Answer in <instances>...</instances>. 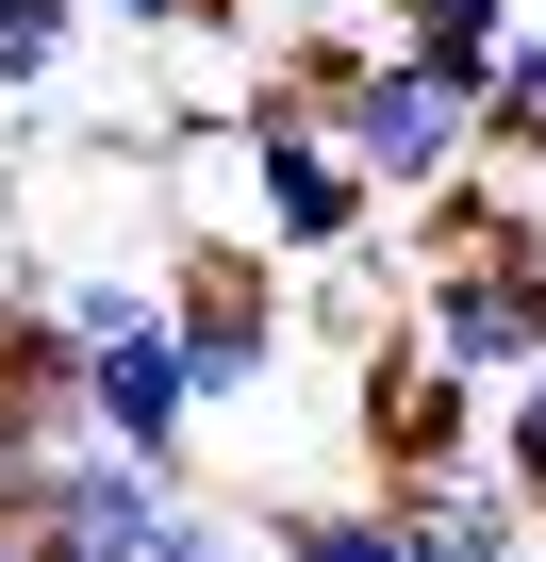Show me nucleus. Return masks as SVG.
Wrapping results in <instances>:
<instances>
[{
    "label": "nucleus",
    "instance_id": "20e7f679",
    "mask_svg": "<svg viewBox=\"0 0 546 562\" xmlns=\"http://www.w3.org/2000/svg\"><path fill=\"white\" fill-rule=\"evenodd\" d=\"M497 381H464V364H431L414 348V315L365 348V463H381V496H431V480H480V414Z\"/></svg>",
    "mask_w": 546,
    "mask_h": 562
},
{
    "label": "nucleus",
    "instance_id": "f8f14e48",
    "mask_svg": "<svg viewBox=\"0 0 546 562\" xmlns=\"http://www.w3.org/2000/svg\"><path fill=\"white\" fill-rule=\"evenodd\" d=\"M480 480H497L513 513H546V364H530V381H497V430H480Z\"/></svg>",
    "mask_w": 546,
    "mask_h": 562
},
{
    "label": "nucleus",
    "instance_id": "9b49d317",
    "mask_svg": "<svg viewBox=\"0 0 546 562\" xmlns=\"http://www.w3.org/2000/svg\"><path fill=\"white\" fill-rule=\"evenodd\" d=\"M282 562H414V529H398V496H315V513H282Z\"/></svg>",
    "mask_w": 546,
    "mask_h": 562
},
{
    "label": "nucleus",
    "instance_id": "f257e3e1",
    "mask_svg": "<svg viewBox=\"0 0 546 562\" xmlns=\"http://www.w3.org/2000/svg\"><path fill=\"white\" fill-rule=\"evenodd\" d=\"M332 149L365 166V199H381V215H414L431 182H464V166H480V83H464V67H431V50H398V34H365V50H348V83H332Z\"/></svg>",
    "mask_w": 546,
    "mask_h": 562
},
{
    "label": "nucleus",
    "instance_id": "9d476101",
    "mask_svg": "<svg viewBox=\"0 0 546 562\" xmlns=\"http://www.w3.org/2000/svg\"><path fill=\"white\" fill-rule=\"evenodd\" d=\"M480 166H546V34H513L480 67Z\"/></svg>",
    "mask_w": 546,
    "mask_h": 562
},
{
    "label": "nucleus",
    "instance_id": "423d86ee",
    "mask_svg": "<svg viewBox=\"0 0 546 562\" xmlns=\"http://www.w3.org/2000/svg\"><path fill=\"white\" fill-rule=\"evenodd\" d=\"M100 447H133V463H166L182 480V430H199V381H182V331L166 315H133V331H100L83 348V397H67Z\"/></svg>",
    "mask_w": 546,
    "mask_h": 562
},
{
    "label": "nucleus",
    "instance_id": "4468645a",
    "mask_svg": "<svg viewBox=\"0 0 546 562\" xmlns=\"http://www.w3.org/2000/svg\"><path fill=\"white\" fill-rule=\"evenodd\" d=\"M100 34H133V50H199V34H232V0H83Z\"/></svg>",
    "mask_w": 546,
    "mask_h": 562
},
{
    "label": "nucleus",
    "instance_id": "ddd939ff",
    "mask_svg": "<svg viewBox=\"0 0 546 562\" xmlns=\"http://www.w3.org/2000/svg\"><path fill=\"white\" fill-rule=\"evenodd\" d=\"M67 50H83V0H0V100H34Z\"/></svg>",
    "mask_w": 546,
    "mask_h": 562
},
{
    "label": "nucleus",
    "instance_id": "f03ea898",
    "mask_svg": "<svg viewBox=\"0 0 546 562\" xmlns=\"http://www.w3.org/2000/svg\"><path fill=\"white\" fill-rule=\"evenodd\" d=\"M414 348L464 381H530L546 364V215H513L497 248H431L414 265Z\"/></svg>",
    "mask_w": 546,
    "mask_h": 562
},
{
    "label": "nucleus",
    "instance_id": "0eeeda50",
    "mask_svg": "<svg viewBox=\"0 0 546 562\" xmlns=\"http://www.w3.org/2000/svg\"><path fill=\"white\" fill-rule=\"evenodd\" d=\"M398 529H414V562H546L497 480H431V496H398Z\"/></svg>",
    "mask_w": 546,
    "mask_h": 562
},
{
    "label": "nucleus",
    "instance_id": "dca6fc26",
    "mask_svg": "<svg viewBox=\"0 0 546 562\" xmlns=\"http://www.w3.org/2000/svg\"><path fill=\"white\" fill-rule=\"evenodd\" d=\"M0 562H18V529H0Z\"/></svg>",
    "mask_w": 546,
    "mask_h": 562
},
{
    "label": "nucleus",
    "instance_id": "1a4fd4ad",
    "mask_svg": "<svg viewBox=\"0 0 546 562\" xmlns=\"http://www.w3.org/2000/svg\"><path fill=\"white\" fill-rule=\"evenodd\" d=\"M365 18H381L398 50H431V67H464V83H480V67L513 50V0H365Z\"/></svg>",
    "mask_w": 546,
    "mask_h": 562
},
{
    "label": "nucleus",
    "instance_id": "6e6552de",
    "mask_svg": "<svg viewBox=\"0 0 546 562\" xmlns=\"http://www.w3.org/2000/svg\"><path fill=\"white\" fill-rule=\"evenodd\" d=\"M0 397H83V331L51 315V265H0Z\"/></svg>",
    "mask_w": 546,
    "mask_h": 562
},
{
    "label": "nucleus",
    "instance_id": "2eb2a0df",
    "mask_svg": "<svg viewBox=\"0 0 546 562\" xmlns=\"http://www.w3.org/2000/svg\"><path fill=\"white\" fill-rule=\"evenodd\" d=\"M133 562H232V546H215V513H199V496H182V513H166V529H149V546H133Z\"/></svg>",
    "mask_w": 546,
    "mask_h": 562
},
{
    "label": "nucleus",
    "instance_id": "39448f33",
    "mask_svg": "<svg viewBox=\"0 0 546 562\" xmlns=\"http://www.w3.org/2000/svg\"><path fill=\"white\" fill-rule=\"evenodd\" d=\"M166 513H182V480L83 430V447H67V463H51V480L18 496V513H0V529H18V562H133V546L166 529Z\"/></svg>",
    "mask_w": 546,
    "mask_h": 562
},
{
    "label": "nucleus",
    "instance_id": "7ed1b4c3",
    "mask_svg": "<svg viewBox=\"0 0 546 562\" xmlns=\"http://www.w3.org/2000/svg\"><path fill=\"white\" fill-rule=\"evenodd\" d=\"M166 331H182L199 414H232V397H265V381H282L299 299H282V265H265V248H166Z\"/></svg>",
    "mask_w": 546,
    "mask_h": 562
}]
</instances>
